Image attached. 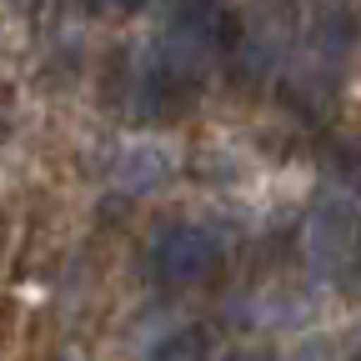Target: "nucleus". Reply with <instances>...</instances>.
<instances>
[{
    "label": "nucleus",
    "mask_w": 361,
    "mask_h": 361,
    "mask_svg": "<svg viewBox=\"0 0 361 361\" xmlns=\"http://www.w3.org/2000/svg\"><path fill=\"white\" fill-rule=\"evenodd\" d=\"M96 6H106V11H121V16H130V11H141L146 0H96Z\"/></svg>",
    "instance_id": "2"
},
{
    "label": "nucleus",
    "mask_w": 361,
    "mask_h": 361,
    "mask_svg": "<svg viewBox=\"0 0 361 361\" xmlns=\"http://www.w3.org/2000/svg\"><path fill=\"white\" fill-rule=\"evenodd\" d=\"M151 261H156L161 281L191 286V281H206L211 271L221 266V241L206 231V226H171V231H161Z\"/></svg>",
    "instance_id": "1"
}]
</instances>
